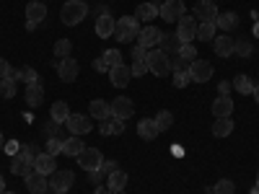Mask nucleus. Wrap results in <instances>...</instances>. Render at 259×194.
Here are the masks:
<instances>
[{
    "label": "nucleus",
    "instance_id": "obj_9",
    "mask_svg": "<svg viewBox=\"0 0 259 194\" xmlns=\"http://www.w3.org/2000/svg\"><path fill=\"white\" fill-rule=\"evenodd\" d=\"M184 16V0H166L163 6H158V18L163 21H179Z\"/></svg>",
    "mask_w": 259,
    "mask_h": 194
},
{
    "label": "nucleus",
    "instance_id": "obj_18",
    "mask_svg": "<svg viewBox=\"0 0 259 194\" xmlns=\"http://www.w3.org/2000/svg\"><path fill=\"white\" fill-rule=\"evenodd\" d=\"M114 29H117V21H114L109 13H104V16H99V18H96V34H99L101 39L114 36Z\"/></svg>",
    "mask_w": 259,
    "mask_h": 194
},
{
    "label": "nucleus",
    "instance_id": "obj_29",
    "mask_svg": "<svg viewBox=\"0 0 259 194\" xmlns=\"http://www.w3.org/2000/svg\"><path fill=\"white\" fill-rule=\"evenodd\" d=\"M50 117H52V122L65 124V122H68V117H70L68 104H65V101H55V104H52V109H50Z\"/></svg>",
    "mask_w": 259,
    "mask_h": 194
},
{
    "label": "nucleus",
    "instance_id": "obj_17",
    "mask_svg": "<svg viewBox=\"0 0 259 194\" xmlns=\"http://www.w3.org/2000/svg\"><path fill=\"white\" fill-rule=\"evenodd\" d=\"M233 114V99L231 96H218L212 99V117L221 119V117H231Z\"/></svg>",
    "mask_w": 259,
    "mask_h": 194
},
{
    "label": "nucleus",
    "instance_id": "obj_39",
    "mask_svg": "<svg viewBox=\"0 0 259 194\" xmlns=\"http://www.w3.org/2000/svg\"><path fill=\"white\" fill-rule=\"evenodd\" d=\"M0 96L13 99V96H16V80H11V78H3V80H0Z\"/></svg>",
    "mask_w": 259,
    "mask_h": 194
},
{
    "label": "nucleus",
    "instance_id": "obj_54",
    "mask_svg": "<svg viewBox=\"0 0 259 194\" xmlns=\"http://www.w3.org/2000/svg\"><path fill=\"white\" fill-rule=\"evenodd\" d=\"M218 91H221V96H228V91H231V83H221V85H218Z\"/></svg>",
    "mask_w": 259,
    "mask_h": 194
},
{
    "label": "nucleus",
    "instance_id": "obj_31",
    "mask_svg": "<svg viewBox=\"0 0 259 194\" xmlns=\"http://www.w3.org/2000/svg\"><path fill=\"white\" fill-rule=\"evenodd\" d=\"M135 16H138V21H148V24H150L153 18H158V6L156 3H140Z\"/></svg>",
    "mask_w": 259,
    "mask_h": 194
},
{
    "label": "nucleus",
    "instance_id": "obj_1",
    "mask_svg": "<svg viewBox=\"0 0 259 194\" xmlns=\"http://www.w3.org/2000/svg\"><path fill=\"white\" fill-rule=\"evenodd\" d=\"M41 153V150L36 148V145H26V148H21L18 153L11 158V171L16 176H31L34 174V161H36V156Z\"/></svg>",
    "mask_w": 259,
    "mask_h": 194
},
{
    "label": "nucleus",
    "instance_id": "obj_8",
    "mask_svg": "<svg viewBox=\"0 0 259 194\" xmlns=\"http://www.w3.org/2000/svg\"><path fill=\"white\" fill-rule=\"evenodd\" d=\"M101 163H104V156L99 148H83V153L78 156V166L83 171H96Z\"/></svg>",
    "mask_w": 259,
    "mask_h": 194
},
{
    "label": "nucleus",
    "instance_id": "obj_35",
    "mask_svg": "<svg viewBox=\"0 0 259 194\" xmlns=\"http://www.w3.org/2000/svg\"><path fill=\"white\" fill-rule=\"evenodd\" d=\"M70 50H73V41H70V39H60V41H55V57H60V60L70 57Z\"/></svg>",
    "mask_w": 259,
    "mask_h": 194
},
{
    "label": "nucleus",
    "instance_id": "obj_5",
    "mask_svg": "<svg viewBox=\"0 0 259 194\" xmlns=\"http://www.w3.org/2000/svg\"><path fill=\"white\" fill-rule=\"evenodd\" d=\"M177 36H179V41L182 44H192V39H197V18L194 16H182L179 21H177Z\"/></svg>",
    "mask_w": 259,
    "mask_h": 194
},
{
    "label": "nucleus",
    "instance_id": "obj_19",
    "mask_svg": "<svg viewBox=\"0 0 259 194\" xmlns=\"http://www.w3.org/2000/svg\"><path fill=\"white\" fill-rule=\"evenodd\" d=\"M127 181H130V179H127V174L117 168L114 174H109V176H106V181H104V184H106V189H109L112 194H117V191H124Z\"/></svg>",
    "mask_w": 259,
    "mask_h": 194
},
{
    "label": "nucleus",
    "instance_id": "obj_53",
    "mask_svg": "<svg viewBox=\"0 0 259 194\" xmlns=\"http://www.w3.org/2000/svg\"><path fill=\"white\" fill-rule=\"evenodd\" d=\"M94 68H96L99 73H104V70H109V68H106V65H104V60H101V57H99V60L94 62Z\"/></svg>",
    "mask_w": 259,
    "mask_h": 194
},
{
    "label": "nucleus",
    "instance_id": "obj_52",
    "mask_svg": "<svg viewBox=\"0 0 259 194\" xmlns=\"http://www.w3.org/2000/svg\"><path fill=\"white\" fill-rule=\"evenodd\" d=\"M8 70H11V65H8V60H3V57H0V80H3V78L8 75Z\"/></svg>",
    "mask_w": 259,
    "mask_h": 194
},
{
    "label": "nucleus",
    "instance_id": "obj_12",
    "mask_svg": "<svg viewBox=\"0 0 259 194\" xmlns=\"http://www.w3.org/2000/svg\"><path fill=\"white\" fill-rule=\"evenodd\" d=\"M65 124H68V132L70 135H78V137L85 135V132H91V119L85 117V114H70Z\"/></svg>",
    "mask_w": 259,
    "mask_h": 194
},
{
    "label": "nucleus",
    "instance_id": "obj_20",
    "mask_svg": "<svg viewBox=\"0 0 259 194\" xmlns=\"http://www.w3.org/2000/svg\"><path fill=\"white\" fill-rule=\"evenodd\" d=\"M158 47H161V52H163V55L174 57V55H179L182 41H179V36H177V34H163V36H161V41H158Z\"/></svg>",
    "mask_w": 259,
    "mask_h": 194
},
{
    "label": "nucleus",
    "instance_id": "obj_32",
    "mask_svg": "<svg viewBox=\"0 0 259 194\" xmlns=\"http://www.w3.org/2000/svg\"><path fill=\"white\" fill-rule=\"evenodd\" d=\"M41 99H45V88H41L39 83L26 85V104H29V106H39Z\"/></svg>",
    "mask_w": 259,
    "mask_h": 194
},
{
    "label": "nucleus",
    "instance_id": "obj_21",
    "mask_svg": "<svg viewBox=\"0 0 259 194\" xmlns=\"http://www.w3.org/2000/svg\"><path fill=\"white\" fill-rule=\"evenodd\" d=\"M47 186H50V176H41V174H36V171L31 176H26V189L31 194H45Z\"/></svg>",
    "mask_w": 259,
    "mask_h": 194
},
{
    "label": "nucleus",
    "instance_id": "obj_24",
    "mask_svg": "<svg viewBox=\"0 0 259 194\" xmlns=\"http://www.w3.org/2000/svg\"><path fill=\"white\" fill-rule=\"evenodd\" d=\"M138 135H140L143 140H156V137L161 135V129H158L156 119H140V124H138Z\"/></svg>",
    "mask_w": 259,
    "mask_h": 194
},
{
    "label": "nucleus",
    "instance_id": "obj_42",
    "mask_svg": "<svg viewBox=\"0 0 259 194\" xmlns=\"http://www.w3.org/2000/svg\"><path fill=\"white\" fill-rule=\"evenodd\" d=\"M179 57L187 60V62H194V60H197V50H194L192 44H182L179 47Z\"/></svg>",
    "mask_w": 259,
    "mask_h": 194
},
{
    "label": "nucleus",
    "instance_id": "obj_58",
    "mask_svg": "<svg viewBox=\"0 0 259 194\" xmlns=\"http://www.w3.org/2000/svg\"><path fill=\"white\" fill-rule=\"evenodd\" d=\"M254 36H259V21H256V24H254Z\"/></svg>",
    "mask_w": 259,
    "mask_h": 194
},
{
    "label": "nucleus",
    "instance_id": "obj_60",
    "mask_svg": "<svg viewBox=\"0 0 259 194\" xmlns=\"http://www.w3.org/2000/svg\"><path fill=\"white\" fill-rule=\"evenodd\" d=\"M55 194H68V191H55Z\"/></svg>",
    "mask_w": 259,
    "mask_h": 194
},
{
    "label": "nucleus",
    "instance_id": "obj_38",
    "mask_svg": "<svg viewBox=\"0 0 259 194\" xmlns=\"http://www.w3.org/2000/svg\"><path fill=\"white\" fill-rule=\"evenodd\" d=\"M233 191H236V186H233L231 179H221V181H215V186H212V194H233Z\"/></svg>",
    "mask_w": 259,
    "mask_h": 194
},
{
    "label": "nucleus",
    "instance_id": "obj_10",
    "mask_svg": "<svg viewBox=\"0 0 259 194\" xmlns=\"http://www.w3.org/2000/svg\"><path fill=\"white\" fill-rule=\"evenodd\" d=\"M130 78H133V70H130V65L119 62V65H114V68H109V80H112L114 88H124V85L130 83Z\"/></svg>",
    "mask_w": 259,
    "mask_h": 194
},
{
    "label": "nucleus",
    "instance_id": "obj_2",
    "mask_svg": "<svg viewBox=\"0 0 259 194\" xmlns=\"http://www.w3.org/2000/svg\"><path fill=\"white\" fill-rule=\"evenodd\" d=\"M85 16H89V6H85L83 0H68L60 11V18H62L65 26H78Z\"/></svg>",
    "mask_w": 259,
    "mask_h": 194
},
{
    "label": "nucleus",
    "instance_id": "obj_27",
    "mask_svg": "<svg viewBox=\"0 0 259 194\" xmlns=\"http://www.w3.org/2000/svg\"><path fill=\"white\" fill-rule=\"evenodd\" d=\"M233 132V119L231 117H221L212 122V135L215 137H228Z\"/></svg>",
    "mask_w": 259,
    "mask_h": 194
},
{
    "label": "nucleus",
    "instance_id": "obj_49",
    "mask_svg": "<svg viewBox=\"0 0 259 194\" xmlns=\"http://www.w3.org/2000/svg\"><path fill=\"white\" fill-rule=\"evenodd\" d=\"M99 168L104 171L106 176H109V174H114V171H117V161H104V163H101Z\"/></svg>",
    "mask_w": 259,
    "mask_h": 194
},
{
    "label": "nucleus",
    "instance_id": "obj_44",
    "mask_svg": "<svg viewBox=\"0 0 259 194\" xmlns=\"http://www.w3.org/2000/svg\"><path fill=\"white\" fill-rule=\"evenodd\" d=\"M36 70L34 68H29V65H26V68H21V80H24L26 85H31V83H36Z\"/></svg>",
    "mask_w": 259,
    "mask_h": 194
},
{
    "label": "nucleus",
    "instance_id": "obj_25",
    "mask_svg": "<svg viewBox=\"0 0 259 194\" xmlns=\"http://www.w3.org/2000/svg\"><path fill=\"white\" fill-rule=\"evenodd\" d=\"M99 129H101V135H122L124 132V122L117 119V117H106V119H101Z\"/></svg>",
    "mask_w": 259,
    "mask_h": 194
},
{
    "label": "nucleus",
    "instance_id": "obj_3",
    "mask_svg": "<svg viewBox=\"0 0 259 194\" xmlns=\"http://www.w3.org/2000/svg\"><path fill=\"white\" fill-rule=\"evenodd\" d=\"M145 65H148V73H153V75H158V78H166V75L171 73V57L163 55L161 50H148Z\"/></svg>",
    "mask_w": 259,
    "mask_h": 194
},
{
    "label": "nucleus",
    "instance_id": "obj_14",
    "mask_svg": "<svg viewBox=\"0 0 259 194\" xmlns=\"http://www.w3.org/2000/svg\"><path fill=\"white\" fill-rule=\"evenodd\" d=\"M73 181H75L73 171H55L50 176V189L52 191H68L73 186Z\"/></svg>",
    "mask_w": 259,
    "mask_h": 194
},
{
    "label": "nucleus",
    "instance_id": "obj_46",
    "mask_svg": "<svg viewBox=\"0 0 259 194\" xmlns=\"http://www.w3.org/2000/svg\"><path fill=\"white\" fill-rule=\"evenodd\" d=\"M89 179H91V184H104L106 181V174H104V171L101 168H96V171H89Z\"/></svg>",
    "mask_w": 259,
    "mask_h": 194
},
{
    "label": "nucleus",
    "instance_id": "obj_62",
    "mask_svg": "<svg viewBox=\"0 0 259 194\" xmlns=\"http://www.w3.org/2000/svg\"><path fill=\"white\" fill-rule=\"evenodd\" d=\"M117 194H127V191H117Z\"/></svg>",
    "mask_w": 259,
    "mask_h": 194
},
{
    "label": "nucleus",
    "instance_id": "obj_51",
    "mask_svg": "<svg viewBox=\"0 0 259 194\" xmlns=\"http://www.w3.org/2000/svg\"><path fill=\"white\" fill-rule=\"evenodd\" d=\"M145 55H148V50H145V47H140V44L133 50V60H145Z\"/></svg>",
    "mask_w": 259,
    "mask_h": 194
},
{
    "label": "nucleus",
    "instance_id": "obj_50",
    "mask_svg": "<svg viewBox=\"0 0 259 194\" xmlns=\"http://www.w3.org/2000/svg\"><path fill=\"white\" fill-rule=\"evenodd\" d=\"M3 148H6V153H8L11 158H13V156L18 153V150H21V145H18V142H8V145H3Z\"/></svg>",
    "mask_w": 259,
    "mask_h": 194
},
{
    "label": "nucleus",
    "instance_id": "obj_47",
    "mask_svg": "<svg viewBox=\"0 0 259 194\" xmlns=\"http://www.w3.org/2000/svg\"><path fill=\"white\" fill-rule=\"evenodd\" d=\"M60 124L57 122H50V124H45V135L47 137H60V129H57Z\"/></svg>",
    "mask_w": 259,
    "mask_h": 194
},
{
    "label": "nucleus",
    "instance_id": "obj_15",
    "mask_svg": "<svg viewBox=\"0 0 259 194\" xmlns=\"http://www.w3.org/2000/svg\"><path fill=\"white\" fill-rule=\"evenodd\" d=\"M34 171L36 174H41V176H52L55 171H57V161H55V156H50V153H41L36 156V161H34Z\"/></svg>",
    "mask_w": 259,
    "mask_h": 194
},
{
    "label": "nucleus",
    "instance_id": "obj_56",
    "mask_svg": "<svg viewBox=\"0 0 259 194\" xmlns=\"http://www.w3.org/2000/svg\"><path fill=\"white\" fill-rule=\"evenodd\" d=\"M254 99H256V104H259V83L254 85Z\"/></svg>",
    "mask_w": 259,
    "mask_h": 194
},
{
    "label": "nucleus",
    "instance_id": "obj_13",
    "mask_svg": "<svg viewBox=\"0 0 259 194\" xmlns=\"http://www.w3.org/2000/svg\"><path fill=\"white\" fill-rule=\"evenodd\" d=\"M112 117H117V119H130V117H133V112H135V106H133V101H130L127 96H117L112 104Z\"/></svg>",
    "mask_w": 259,
    "mask_h": 194
},
{
    "label": "nucleus",
    "instance_id": "obj_41",
    "mask_svg": "<svg viewBox=\"0 0 259 194\" xmlns=\"http://www.w3.org/2000/svg\"><path fill=\"white\" fill-rule=\"evenodd\" d=\"M45 153H50V156H60L62 153V137H50L47 140V150H45Z\"/></svg>",
    "mask_w": 259,
    "mask_h": 194
},
{
    "label": "nucleus",
    "instance_id": "obj_23",
    "mask_svg": "<svg viewBox=\"0 0 259 194\" xmlns=\"http://www.w3.org/2000/svg\"><path fill=\"white\" fill-rule=\"evenodd\" d=\"M47 18V6L45 3H29L26 6V24H41Z\"/></svg>",
    "mask_w": 259,
    "mask_h": 194
},
{
    "label": "nucleus",
    "instance_id": "obj_43",
    "mask_svg": "<svg viewBox=\"0 0 259 194\" xmlns=\"http://www.w3.org/2000/svg\"><path fill=\"white\" fill-rule=\"evenodd\" d=\"M130 70H133V78H140V75H145V73H148V65H145V60H133Z\"/></svg>",
    "mask_w": 259,
    "mask_h": 194
},
{
    "label": "nucleus",
    "instance_id": "obj_16",
    "mask_svg": "<svg viewBox=\"0 0 259 194\" xmlns=\"http://www.w3.org/2000/svg\"><path fill=\"white\" fill-rule=\"evenodd\" d=\"M78 62L73 60V57H65V60H60L57 62V73H60V78L65 80V83H73L75 78H78Z\"/></svg>",
    "mask_w": 259,
    "mask_h": 194
},
{
    "label": "nucleus",
    "instance_id": "obj_48",
    "mask_svg": "<svg viewBox=\"0 0 259 194\" xmlns=\"http://www.w3.org/2000/svg\"><path fill=\"white\" fill-rule=\"evenodd\" d=\"M187 83H189V75L187 73H174V85H177V88H184Z\"/></svg>",
    "mask_w": 259,
    "mask_h": 194
},
{
    "label": "nucleus",
    "instance_id": "obj_26",
    "mask_svg": "<svg viewBox=\"0 0 259 194\" xmlns=\"http://www.w3.org/2000/svg\"><path fill=\"white\" fill-rule=\"evenodd\" d=\"M83 140L78 137V135H73V137H68V140H62V153L65 156H73V158H78L80 153H83Z\"/></svg>",
    "mask_w": 259,
    "mask_h": 194
},
{
    "label": "nucleus",
    "instance_id": "obj_30",
    "mask_svg": "<svg viewBox=\"0 0 259 194\" xmlns=\"http://www.w3.org/2000/svg\"><path fill=\"white\" fill-rule=\"evenodd\" d=\"M215 26L223 29V31H231V29L239 26V16H236L233 11H228V13H218V18H215Z\"/></svg>",
    "mask_w": 259,
    "mask_h": 194
},
{
    "label": "nucleus",
    "instance_id": "obj_28",
    "mask_svg": "<svg viewBox=\"0 0 259 194\" xmlns=\"http://www.w3.org/2000/svg\"><path fill=\"white\" fill-rule=\"evenodd\" d=\"M215 55L233 57V36H215Z\"/></svg>",
    "mask_w": 259,
    "mask_h": 194
},
{
    "label": "nucleus",
    "instance_id": "obj_7",
    "mask_svg": "<svg viewBox=\"0 0 259 194\" xmlns=\"http://www.w3.org/2000/svg\"><path fill=\"white\" fill-rule=\"evenodd\" d=\"M192 16L197 18V24H215V18H218V8H215L212 0H200V3L194 6Z\"/></svg>",
    "mask_w": 259,
    "mask_h": 194
},
{
    "label": "nucleus",
    "instance_id": "obj_11",
    "mask_svg": "<svg viewBox=\"0 0 259 194\" xmlns=\"http://www.w3.org/2000/svg\"><path fill=\"white\" fill-rule=\"evenodd\" d=\"M161 36H163L161 29H156L153 24H148V26L140 29V34H138V44L145 47V50H150V47H156L158 41H161Z\"/></svg>",
    "mask_w": 259,
    "mask_h": 194
},
{
    "label": "nucleus",
    "instance_id": "obj_37",
    "mask_svg": "<svg viewBox=\"0 0 259 194\" xmlns=\"http://www.w3.org/2000/svg\"><path fill=\"white\" fill-rule=\"evenodd\" d=\"M101 60H104L106 68H114V65L122 62V52H119V50H106V52L101 55Z\"/></svg>",
    "mask_w": 259,
    "mask_h": 194
},
{
    "label": "nucleus",
    "instance_id": "obj_55",
    "mask_svg": "<svg viewBox=\"0 0 259 194\" xmlns=\"http://www.w3.org/2000/svg\"><path fill=\"white\" fill-rule=\"evenodd\" d=\"M96 194H112L109 189H104V186H96Z\"/></svg>",
    "mask_w": 259,
    "mask_h": 194
},
{
    "label": "nucleus",
    "instance_id": "obj_45",
    "mask_svg": "<svg viewBox=\"0 0 259 194\" xmlns=\"http://www.w3.org/2000/svg\"><path fill=\"white\" fill-rule=\"evenodd\" d=\"M171 68H174V73H187L189 62H187V60H182L179 55H174V60H171Z\"/></svg>",
    "mask_w": 259,
    "mask_h": 194
},
{
    "label": "nucleus",
    "instance_id": "obj_59",
    "mask_svg": "<svg viewBox=\"0 0 259 194\" xmlns=\"http://www.w3.org/2000/svg\"><path fill=\"white\" fill-rule=\"evenodd\" d=\"M3 145H6V140H3V132H0V150H3Z\"/></svg>",
    "mask_w": 259,
    "mask_h": 194
},
{
    "label": "nucleus",
    "instance_id": "obj_61",
    "mask_svg": "<svg viewBox=\"0 0 259 194\" xmlns=\"http://www.w3.org/2000/svg\"><path fill=\"white\" fill-rule=\"evenodd\" d=\"M3 194H13V191H3Z\"/></svg>",
    "mask_w": 259,
    "mask_h": 194
},
{
    "label": "nucleus",
    "instance_id": "obj_57",
    "mask_svg": "<svg viewBox=\"0 0 259 194\" xmlns=\"http://www.w3.org/2000/svg\"><path fill=\"white\" fill-rule=\"evenodd\" d=\"M6 191V181H3V176H0V194Z\"/></svg>",
    "mask_w": 259,
    "mask_h": 194
},
{
    "label": "nucleus",
    "instance_id": "obj_4",
    "mask_svg": "<svg viewBox=\"0 0 259 194\" xmlns=\"http://www.w3.org/2000/svg\"><path fill=\"white\" fill-rule=\"evenodd\" d=\"M140 34V21L138 16H122L117 21V29H114V36L119 41H130V39H135Z\"/></svg>",
    "mask_w": 259,
    "mask_h": 194
},
{
    "label": "nucleus",
    "instance_id": "obj_34",
    "mask_svg": "<svg viewBox=\"0 0 259 194\" xmlns=\"http://www.w3.org/2000/svg\"><path fill=\"white\" fill-rule=\"evenodd\" d=\"M233 57H251V41L249 39H236L233 41Z\"/></svg>",
    "mask_w": 259,
    "mask_h": 194
},
{
    "label": "nucleus",
    "instance_id": "obj_22",
    "mask_svg": "<svg viewBox=\"0 0 259 194\" xmlns=\"http://www.w3.org/2000/svg\"><path fill=\"white\" fill-rule=\"evenodd\" d=\"M89 114H91V119H106V117H112V106L106 104V101H101V99H94L91 104H89Z\"/></svg>",
    "mask_w": 259,
    "mask_h": 194
},
{
    "label": "nucleus",
    "instance_id": "obj_40",
    "mask_svg": "<svg viewBox=\"0 0 259 194\" xmlns=\"http://www.w3.org/2000/svg\"><path fill=\"white\" fill-rule=\"evenodd\" d=\"M171 122H174V117H171V112H158V117H156V124H158V129L161 132H166V129L171 127Z\"/></svg>",
    "mask_w": 259,
    "mask_h": 194
},
{
    "label": "nucleus",
    "instance_id": "obj_6",
    "mask_svg": "<svg viewBox=\"0 0 259 194\" xmlns=\"http://www.w3.org/2000/svg\"><path fill=\"white\" fill-rule=\"evenodd\" d=\"M187 75H189V80H194V83H205V80H210V78H212V62L197 57L194 62H189Z\"/></svg>",
    "mask_w": 259,
    "mask_h": 194
},
{
    "label": "nucleus",
    "instance_id": "obj_33",
    "mask_svg": "<svg viewBox=\"0 0 259 194\" xmlns=\"http://www.w3.org/2000/svg\"><path fill=\"white\" fill-rule=\"evenodd\" d=\"M233 88L244 96H249V93H254V83L249 75H239V78H233Z\"/></svg>",
    "mask_w": 259,
    "mask_h": 194
},
{
    "label": "nucleus",
    "instance_id": "obj_36",
    "mask_svg": "<svg viewBox=\"0 0 259 194\" xmlns=\"http://www.w3.org/2000/svg\"><path fill=\"white\" fill-rule=\"evenodd\" d=\"M215 31H218V26H215V24H200L197 26V39L200 41H212Z\"/></svg>",
    "mask_w": 259,
    "mask_h": 194
}]
</instances>
